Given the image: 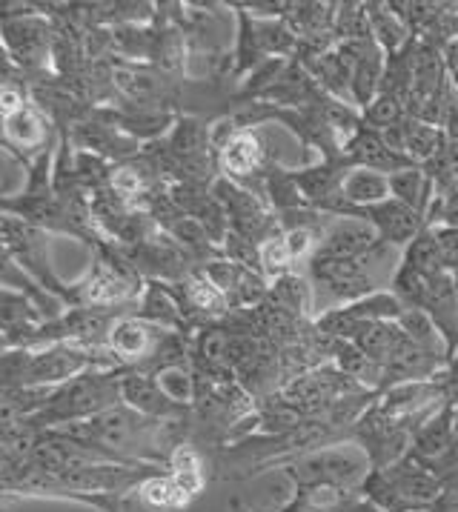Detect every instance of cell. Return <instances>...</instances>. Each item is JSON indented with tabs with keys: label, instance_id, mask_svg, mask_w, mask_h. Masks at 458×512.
Returning <instances> with one entry per match:
<instances>
[{
	"label": "cell",
	"instance_id": "21",
	"mask_svg": "<svg viewBox=\"0 0 458 512\" xmlns=\"http://www.w3.org/2000/svg\"><path fill=\"white\" fill-rule=\"evenodd\" d=\"M167 464L169 475H172L192 498H198V495L204 492V487H207V467H204V455L195 450L192 444L175 447V450L169 452Z\"/></svg>",
	"mask_w": 458,
	"mask_h": 512
},
{
	"label": "cell",
	"instance_id": "23",
	"mask_svg": "<svg viewBox=\"0 0 458 512\" xmlns=\"http://www.w3.org/2000/svg\"><path fill=\"white\" fill-rule=\"evenodd\" d=\"M401 261L407 267L416 269V272H421V275H427V278L444 272L447 267H444V255H441V246H438L436 229L427 224L421 226V232L413 238V244L401 252Z\"/></svg>",
	"mask_w": 458,
	"mask_h": 512
},
{
	"label": "cell",
	"instance_id": "11",
	"mask_svg": "<svg viewBox=\"0 0 458 512\" xmlns=\"http://www.w3.org/2000/svg\"><path fill=\"white\" fill-rule=\"evenodd\" d=\"M218 166H221V175L224 178L247 186L252 175H261L264 178V169L270 166V161H267V149L261 144V138L255 132H241L218 155Z\"/></svg>",
	"mask_w": 458,
	"mask_h": 512
},
{
	"label": "cell",
	"instance_id": "29",
	"mask_svg": "<svg viewBox=\"0 0 458 512\" xmlns=\"http://www.w3.org/2000/svg\"><path fill=\"white\" fill-rule=\"evenodd\" d=\"M335 35H338V41H364V38H370L367 6L364 3H338Z\"/></svg>",
	"mask_w": 458,
	"mask_h": 512
},
{
	"label": "cell",
	"instance_id": "16",
	"mask_svg": "<svg viewBox=\"0 0 458 512\" xmlns=\"http://www.w3.org/2000/svg\"><path fill=\"white\" fill-rule=\"evenodd\" d=\"M135 492L138 501L152 512H181L195 501L172 475H158V472H149L146 478H141Z\"/></svg>",
	"mask_w": 458,
	"mask_h": 512
},
{
	"label": "cell",
	"instance_id": "36",
	"mask_svg": "<svg viewBox=\"0 0 458 512\" xmlns=\"http://www.w3.org/2000/svg\"><path fill=\"white\" fill-rule=\"evenodd\" d=\"M453 355H458V341H456V347H453Z\"/></svg>",
	"mask_w": 458,
	"mask_h": 512
},
{
	"label": "cell",
	"instance_id": "14",
	"mask_svg": "<svg viewBox=\"0 0 458 512\" xmlns=\"http://www.w3.org/2000/svg\"><path fill=\"white\" fill-rule=\"evenodd\" d=\"M138 318L152 324V327L167 329V332H181L189 321L187 309L181 304L178 292L169 284H161V281H149V287L144 289Z\"/></svg>",
	"mask_w": 458,
	"mask_h": 512
},
{
	"label": "cell",
	"instance_id": "25",
	"mask_svg": "<svg viewBox=\"0 0 458 512\" xmlns=\"http://www.w3.org/2000/svg\"><path fill=\"white\" fill-rule=\"evenodd\" d=\"M155 384L167 395L169 401L181 410H187L189 404H195V392H198V375L189 367H164L152 372Z\"/></svg>",
	"mask_w": 458,
	"mask_h": 512
},
{
	"label": "cell",
	"instance_id": "24",
	"mask_svg": "<svg viewBox=\"0 0 458 512\" xmlns=\"http://www.w3.org/2000/svg\"><path fill=\"white\" fill-rule=\"evenodd\" d=\"M270 298L275 307L287 309L292 312L295 318H304L310 307H313V289L307 284V278H301V275H284V278H275L270 284Z\"/></svg>",
	"mask_w": 458,
	"mask_h": 512
},
{
	"label": "cell",
	"instance_id": "13",
	"mask_svg": "<svg viewBox=\"0 0 458 512\" xmlns=\"http://www.w3.org/2000/svg\"><path fill=\"white\" fill-rule=\"evenodd\" d=\"M393 198L390 189V175L375 172V169H361V166H347L341 178V201L350 206V212L370 209L375 204H384Z\"/></svg>",
	"mask_w": 458,
	"mask_h": 512
},
{
	"label": "cell",
	"instance_id": "17",
	"mask_svg": "<svg viewBox=\"0 0 458 512\" xmlns=\"http://www.w3.org/2000/svg\"><path fill=\"white\" fill-rule=\"evenodd\" d=\"M450 146L453 144H450V138H447V132L441 126L416 121V118L404 121V155H407L410 164L427 166Z\"/></svg>",
	"mask_w": 458,
	"mask_h": 512
},
{
	"label": "cell",
	"instance_id": "26",
	"mask_svg": "<svg viewBox=\"0 0 458 512\" xmlns=\"http://www.w3.org/2000/svg\"><path fill=\"white\" fill-rule=\"evenodd\" d=\"M393 292L407 309H424L427 307V295H430V278L401 261L393 272Z\"/></svg>",
	"mask_w": 458,
	"mask_h": 512
},
{
	"label": "cell",
	"instance_id": "10",
	"mask_svg": "<svg viewBox=\"0 0 458 512\" xmlns=\"http://www.w3.org/2000/svg\"><path fill=\"white\" fill-rule=\"evenodd\" d=\"M341 161L344 166H361V169H375V172H384V175H393L404 166L410 164L404 155L393 152L390 146L384 144L381 132H375L370 126H361L353 138L347 141V146L341 149Z\"/></svg>",
	"mask_w": 458,
	"mask_h": 512
},
{
	"label": "cell",
	"instance_id": "3",
	"mask_svg": "<svg viewBox=\"0 0 458 512\" xmlns=\"http://www.w3.org/2000/svg\"><path fill=\"white\" fill-rule=\"evenodd\" d=\"M307 269H310L313 287L324 289L338 307L355 304V301H361V298L381 289L378 287L381 281L375 278L373 269L364 261H355V258H335V255L315 252L307 261Z\"/></svg>",
	"mask_w": 458,
	"mask_h": 512
},
{
	"label": "cell",
	"instance_id": "5",
	"mask_svg": "<svg viewBox=\"0 0 458 512\" xmlns=\"http://www.w3.org/2000/svg\"><path fill=\"white\" fill-rule=\"evenodd\" d=\"M381 244V235L364 215H333L330 224L324 229L318 252L321 255H335V258H355L364 261L373 249Z\"/></svg>",
	"mask_w": 458,
	"mask_h": 512
},
{
	"label": "cell",
	"instance_id": "9",
	"mask_svg": "<svg viewBox=\"0 0 458 512\" xmlns=\"http://www.w3.org/2000/svg\"><path fill=\"white\" fill-rule=\"evenodd\" d=\"M121 401L129 410L141 412L152 421H169V418H181L184 410L175 407L161 387L155 384L152 375H146L141 369H126L121 375Z\"/></svg>",
	"mask_w": 458,
	"mask_h": 512
},
{
	"label": "cell",
	"instance_id": "1",
	"mask_svg": "<svg viewBox=\"0 0 458 512\" xmlns=\"http://www.w3.org/2000/svg\"><path fill=\"white\" fill-rule=\"evenodd\" d=\"M124 372L126 369H86L84 375L66 381L63 387L52 392L49 404L38 415L26 418L23 424L38 432L61 430V427L95 418L101 412L124 404L121 401V375Z\"/></svg>",
	"mask_w": 458,
	"mask_h": 512
},
{
	"label": "cell",
	"instance_id": "37",
	"mask_svg": "<svg viewBox=\"0 0 458 512\" xmlns=\"http://www.w3.org/2000/svg\"><path fill=\"white\" fill-rule=\"evenodd\" d=\"M413 512H430V510H413Z\"/></svg>",
	"mask_w": 458,
	"mask_h": 512
},
{
	"label": "cell",
	"instance_id": "4",
	"mask_svg": "<svg viewBox=\"0 0 458 512\" xmlns=\"http://www.w3.org/2000/svg\"><path fill=\"white\" fill-rule=\"evenodd\" d=\"M3 46L6 61L18 63L23 69H43L52 58V32L35 12L3 15Z\"/></svg>",
	"mask_w": 458,
	"mask_h": 512
},
{
	"label": "cell",
	"instance_id": "19",
	"mask_svg": "<svg viewBox=\"0 0 458 512\" xmlns=\"http://www.w3.org/2000/svg\"><path fill=\"white\" fill-rule=\"evenodd\" d=\"M46 118L38 112V106H26L23 112L3 118V141L12 152H41L46 146Z\"/></svg>",
	"mask_w": 458,
	"mask_h": 512
},
{
	"label": "cell",
	"instance_id": "35",
	"mask_svg": "<svg viewBox=\"0 0 458 512\" xmlns=\"http://www.w3.org/2000/svg\"><path fill=\"white\" fill-rule=\"evenodd\" d=\"M453 278H456V295H458V272H453Z\"/></svg>",
	"mask_w": 458,
	"mask_h": 512
},
{
	"label": "cell",
	"instance_id": "2",
	"mask_svg": "<svg viewBox=\"0 0 458 512\" xmlns=\"http://www.w3.org/2000/svg\"><path fill=\"white\" fill-rule=\"evenodd\" d=\"M370 472H373V461L358 444L321 447L307 455H298L287 464V475L292 478L295 490H307V487H318V484L358 490Z\"/></svg>",
	"mask_w": 458,
	"mask_h": 512
},
{
	"label": "cell",
	"instance_id": "32",
	"mask_svg": "<svg viewBox=\"0 0 458 512\" xmlns=\"http://www.w3.org/2000/svg\"><path fill=\"white\" fill-rule=\"evenodd\" d=\"M444 63H447V78H450V86L458 92V38L444 46Z\"/></svg>",
	"mask_w": 458,
	"mask_h": 512
},
{
	"label": "cell",
	"instance_id": "22",
	"mask_svg": "<svg viewBox=\"0 0 458 512\" xmlns=\"http://www.w3.org/2000/svg\"><path fill=\"white\" fill-rule=\"evenodd\" d=\"M252 21H255V35L264 55L278 58V61H290L298 55V35L292 32L287 18H252Z\"/></svg>",
	"mask_w": 458,
	"mask_h": 512
},
{
	"label": "cell",
	"instance_id": "30",
	"mask_svg": "<svg viewBox=\"0 0 458 512\" xmlns=\"http://www.w3.org/2000/svg\"><path fill=\"white\" fill-rule=\"evenodd\" d=\"M221 249H224V258L232 261L235 267L264 275V272H261V244H255V241L238 235V232H229L227 241L221 244Z\"/></svg>",
	"mask_w": 458,
	"mask_h": 512
},
{
	"label": "cell",
	"instance_id": "20",
	"mask_svg": "<svg viewBox=\"0 0 458 512\" xmlns=\"http://www.w3.org/2000/svg\"><path fill=\"white\" fill-rule=\"evenodd\" d=\"M390 189H393L396 201L413 206L427 218V209L436 198V186L430 181V175L424 172V166H404V169L393 172L390 175Z\"/></svg>",
	"mask_w": 458,
	"mask_h": 512
},
{
	"label": "cell",
	"instance_id": "34",
	"mask_svg": "<svg viewBox=\"0 0 458 512\" xmlns=\"http://www.w3.org/2000/svg\"><path fill=\"white\" fill-rule=\"evenodd\" d=\"M430 512H458V495L456 492H444L436 504L430 507Z\"/></svg>",
	"mask_w": 458,
	"mask_h": 512
},
{
	"label": "cell",
	"instance_id": "8",
	"mask_svg": "<svg viewBox=\"0 0 458 512\" xmlns=\"http://www.w3.org/2000/svg\"><path fill=\"white\" fill-rule=\"evenodd\" d=\"M358 215H364L378 229L384 244L398 246V249H407V246L413 244V238L424 226V215L418 209H413V206L396 201V198L370 206V209H358Z\"/></svg>",
	"mask_w": 458,
	"mask_h": 512
},
{
	"label": "cell",
	"instance_id": "28",
	"mask_svg": "<svg viewBox=\"0 0 458 512\" xmlns=\"http://www.w3.org/2000/svg\"><path fill=\"white\" fill-rule=\"evenodd\" d=\"M292 264H295V258H292L290 246H287L284 229L275 232L272 238H267V241L261 244V272H264V278H267L270 284L275 278L290 275Z\"/></svg>",
	"mask_w": 458,
	"mask_h": 512
},
{
	"label": "cell",
	"instance_id": "18",
	"mask_svg": "<svg viewBox=\"0 0 458 512\" xmlns=\"http://www.w3.org/2000/svg\"><path fill=\"white\" fill-rule=\"evenodd\" d=\"M367 6V21H370V35L373 41L387 52L396 55L407 43L413 41L416 35L410 32V26L398 18V12L390 3H364Z\"/></svg>",
	"mask_w": 458,
	"mask_h": 512
},
{
	"label": "cell",
	"instance_id": "27",
	"mask_svg": "<svg viewBox=\"0 0 458 512\" xmlns=\"http://www.w3.org/2000/svg\"><path fill=\"white\" fill-rule=\"evenodd\" d=\"M361 118H364V126H370L375 132H384V129H393L398 123H404L410 115H407V103L398 101L396 95L378 92V98L367 109H361Z\"/></svg>",
	"mask_w": 458,
	"mask_h": 512
},
{
	"label": "cell",
	"instance_id": "7",
	"mask_svg": "<svg viewBox=\"0 0 458 512\" xmlns=\"http://www.w3.org/2000/svg\"><path fill=\"white\" fill-rule=\"evenodd\" d=\"M387 478L416 510H430L438 498L447 492L444 478L438 475L427 461H421L416 452L410 450L401 461H396L393 467H387Z\"/></svg>",
	"mask_w": 458,
	"mask_h": 512
},
{
	"label": "cell",
	"instance_id": "12",
	"mask_svg": "<svg viewBox=\"0 0 458 512\" xmlns=\"http://www.w3.org/2000/svg\"><path fill=\"white\" fill-rule=\"evenodd\" d=\"M458 435L453 424V407L444 404L441 410L433 412L427 421H421L413 432V452L421 461H427L430 467H438L450 450L456 447Z\"/></svg>",
	"mask_w": 458,
	"mask_h": 512
},
{
	"label": "cell",
	"instance_id": "33",
	"mask_svg": "<svg viewBox=\"0 0 458 512\" xmlns=\"http://www.w3.org/2000/svg\"><path fill=\"white\" fill-rule=\"evenodd\" d=\"M335 512H384V510H378L375 504H370L361 492H353V495H350V498H347V501H344V504H341Z\"/></svg>",
	"mask_w": 458,
	"mask_h": 512
},
{
	"label": "cell",
	"instance_id": "31",
	"mask_svg": "<svg viewBox=\"0 0 458 512\" xmlns=\"http://www.w3.org/2000/svg\"><path fill=\"white\" fill-rule=\"evenodd\" d=\"M29 103H26V92L23 86H18L15 81H3V92H0V109H3V118H12L23 112Z\"/></svg>",
	"mask_w": 458,
	"mask_h": 512
},
{
	"label": "cell",
	"instance_id": "6",
	"mask_svg": "<svg viewBox=\"0 0 458 512\" xmlns=\"http://www.w3.org/2000/svg\"><path fill=\"white\" fill-rule=\"evenodd\" d=\"M164 335H167V329L152 327V324H146L141 318H132V315H121L109 332L106 347L124 369H144L149 358L155 355L158 344L164 341Z\"/></svg>",
	"mask_w": 458,
	"mask_h": 512
},
{
	"label": "cell",
	"instance_id": "15",
	"mask_svg": "<svg viewBox=\"0 0 458 512\" xmlns=\"http://www.w3.org/2000/svg\"><path fill=\"white\" fill-rule=\"evenodd\" d=\"M384 69H387V52L370 35V43H367L361 61L355 63L353 69V106L358 112L367 109L378 98L381 81H384Z\"/></svg>",
	"mask_w": 458,
	"mask_h": 512
}]
</instances>
